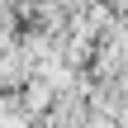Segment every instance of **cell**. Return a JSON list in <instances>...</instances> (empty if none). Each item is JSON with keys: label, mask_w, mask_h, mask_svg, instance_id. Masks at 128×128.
<instances>
[{"label": "cell", "mask_w": 128, "mask_h": 128, "mask_svg": "<svg viewBox=\"0 0 128 128\" xmlns=\"http://www.w3.org/2000/svg\"><path fill=\"white\" fill-rule=\"evenodd\" d=\"M48 100H52V90H48V86H38V81H33V86H28V109H33V114H38V109H48Z\"/></svg>", "instance_id": "cell-1"}]
</instances>
